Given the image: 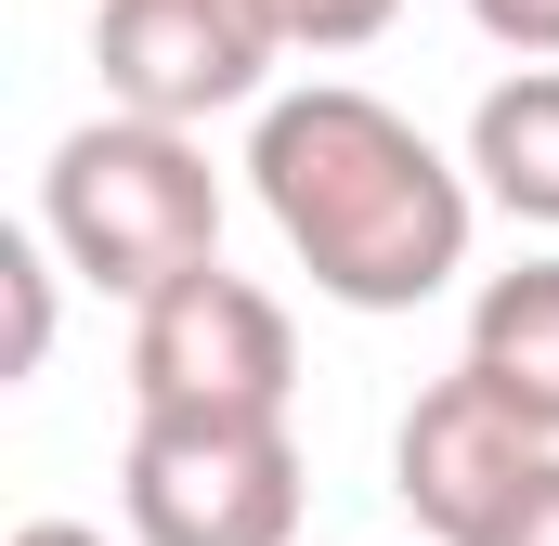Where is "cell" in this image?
<instances>
[{
	"mask_svg": "<svg viewBox=\"0 0 559 546\" xmlns=\"http://www.w3.org/2000/svg\"><path fill=\"white\" fill-rule=\"evenodd\" d=\"M468 182L508 209V222H547L559 235V66H521L481 92L468 118Z\"/></svg>",
	"mask_w": 559,
	"mask_h": 546,
	"instance_id": "obj_8",
	"label": "cell"
},
{
	"mask_svg": "<svg viewBox=\"0 0 559 546\" xmlns=\"http://www.w3.org/2000/svg\"><path fill=\"white\" fill-rule=\"evenodd\" d=\"M299 391V325L274 286L195 261L156 299H131V404L143 416H286Z\"/></svg>",
	"mask_w": 559,
	"mask_h": 546,
	"instance_id": "obj_4",
	"label": "cell"
},
{
	"mask_svg": "<svg viewBox=\"0 0 559 546\" xmlns=\"http://www.w3.org/2000/svg\"><path fill=\"white\" fill-rule=\"evenodd\" d=\"M508 416H534L559 442V261H521L468 299V352H455Z\"/></svg>",
	"mask_w": 559,
	"mask_h": 546,
	"instance_id": "obj_7",
	"label": "cell"
},
{
	"mask_svg": "<svg viewBox=\"0 0 559 546\" xmlns=\"http://www.w3.org/2000/svg\"><path fill=\"white\" fill-rule=\"evenodd\" d=\"M118 508L143 546H286L299 442H286V416H131Z\"/></svg>",
	"mask_w": 559,
	"mask_h": 546,
	"instance_id": "obj_3",
	"label": "cell"
},
{
	"mask_svg": "<svg viewBox=\"0 0 559 546\" xmlns=\"http://www.w3.org/2000/svg\"><path fill=\"white\" fill-rule=\"evenodd\" d=\"M468 13H481V39H495V52L559 66V0H468Z\"/></svg>",
	"mask_w": 559,
	"mask_h": 546,
	"instance_id": "obj_11",
	"label": "cell"
},
{
	"mask_svg": "<svg viewBox=\"0 0 559 546\" xmlns=\"http://www.w3.org/2000/svg\"><path fill=\"white\" fill-rule=\"evenodd\" d=\"M534 468H547V429L508 416L468 365L429 378L417 404H404V429H391V495L417 508L429 546H481V534H495V508H508Z\"/></svg>",
	"mask_w": 559,
	"mask_h": 546,
	"instance_id": "obj_6",
	"label": "cell"
},
{
	"mask_svg": "<svg viewBox=\"0 0 559 546\" xmlns=\"http://www.w3.org/2000/svg\"><path fill=\"white\" fill-rule=\"evenodd\" d=\"M248 182L338 312H417L468 273V222H481L468 169L404 105H378L352 79L274 92L261 131H248Z\"/></svg>",
	"mask_w": 559,
	"mask_h": 546,
	"instance_id": "obj_1",
	"label": "cell"
},
{
	"mask_svg": "<svg viewBox=\"0 0 559 546\" xmlns=\"http://www.w3.org/2000/svg\"><path fill=\"white\" fill-rule=\"evenodd\" d=\"M481 546H559V442H547V468L495 508V534H481Z\"/></svg>",
	"mask_w": 559,
	"mask_h": 546,
	"instance_id": "obj_12",
	"label": "cell"
},
{
	"mask_svg": "<svg viewBox=\"0 0 559 546\" xmlns=\"http://www.w3.org/2000/svg\"><path fill=\"white\" fill-rule=\"evenodd\" d=\"M13 546H105V534H92V521H26Z\"/></svg>",
	"mask_w": 559,
	"mask_h": 546,
	"instance_id": "obj_13",
	"label": "cell"
},
{
	"mask_svg": "<svg viewBox=\"0 0 559 546\" xmlns=\"http://www.w3.org/2000/svg\"><path fill=\"white\" fill-rule=\"evenodd\" d=\"M39 235L66 248V273H92L105 299H156L169 273L222 261V169L182 118H92L52 143L39 169Z\"/></svg>",
	"mask_w": 559,
	"mask_h": 546,
	"instance_id": "obj_2",
	"label": "cell"
},
{
	"mask_svg": "<svg viewBox=\"0 0 559 546\" xmlns=\"http://www.w3.org/2000/svg\"><path fill=\"white\" fill-rule=\"evenodd\" d=\"M274 52H286L274 0H105V13H92L105 92H118L131 118H182V131L261 105Z\"/></svg>",
	"mask_w": 559,
	"mask_h": 546,
	"instance_id": "obj_5",
	"label": "cell"
},
{
	"mask_svg": "<svg viewBox=\"0 0 559 546\" xmlns=\"http://www.w3.org/2000/svg\"><path fill=\"white\" fill-rule=\"evenodd\" d=\"M52 235H13L0 248V273H13V378H39V352H52Z\"/></svg>",
	"mask_w": 559,
	"mask_h": 546,
	"instance_id": "obj_9",
	"label": "cell"
},
{
	"mask_svg": "<svg viewBox=\"0 0 559 546\" xmlns=\"http://www.w3.org/2000/svg\"><path fill=\"white\" fill-rule=\"evenodd\" d=\"M391 13H404V0H274L286 52H365V39H378Z\"/></svg>",
	"mask_w": 559,
	"mask_h": 546,
	"instance_id": "obj_10",
	"label": "cell"
}]
</instances>
